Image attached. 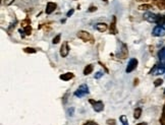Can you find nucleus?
Listing matches in <instances>:
<instances>
[{
    "instance_id": "5",
    "label": "nucleus",
    "mask_w": 165,
    "mask_h": 125,
    "mask_svg": "<svg viewBox=\"0 0 165 125\" xmlns=\"http://www.w3.org/2000/svg\"><path fill=\"white\" fill-rule=\"evenodd\" d=\"M153 36H155V37H163V36H165V24L155 26L154 30H153Z\"/></svg>"
},
{
    "instance_id": "23",
    "label": "nucleus",
    "mask_w": 165,
    "mask_h": 125,
    "mask_svg": "<svg viewBox=\"0 0 165 125\" xmlns=\"http://www.w3.org/2000/svg\"><path fill=\"white\" fill-rule=\"evenodd\" d=\"M60 38H61V35L58 34L56 37L53 38V41H52V43H53V44H58V43H59V41H60Z\"/></svg>"
},
{
    "instance_id": "9",
    "label": "nucleus",
    "mask_w": 165,
    "mask_h": 125,
    "mask_svg": "<svg viewBox=\"0 0 165 125\" xmlns=\"http://www.w3.org/2000/svg\"><path fill=\"white\" fill-rule=\"evenodd\" d=\"M68 53H69L68 43L64 42V43L62 44V46H61V48H60V55H61V57H67Z\"/></svg>"
},
{
    "instance_id": "25",
    "label": "nucleus",
    "mask_w": 165,
    "mask_h": 125,
    "mask_svg": "<svg viewBox=\"0 0 165 125\" xmlns=\"http://www.w3.org/2000/svg\"><path fill=\"white\" fill-rule=\"evenodd\" d=\"M162 82H163V80L161 79V78H158V79H156L154 82V86H161V84H162Z\"/></svg>"
},
{
    "instance_id": "32",
    "label": "nucleus",
    "mask_w": 165,
    "mask_h": 125,
    "mask_svg": "<svg viewBox=\"0 0 165 125\" xmlns=\"http://www.w3.org/2000/svg\"><path fill=\"white\" fill-rule=\"evenodd\" d=\"M96 10H97L96 6H90V8L88 9V11H90V12H93V11H96Z\"/></svg>"
},
{
    "instance_id": "19",
    "label": "nucleus",
    "mask_w": 165,
    "mask_h": 125,
    "mask_svg": "<svg viewBox=\"0 0 165 125\" xmlns=\"http://www.w3.org/2000/svg\"><path fill=\"white\" fill-rule=\"evenodd\" d=\"M119 120L120 122L122 123V125H129V121H127V117L125 115H121L119 117Z\"/></svg>"
},
{
    "instance_id": "8",
    "label": "nucleus",
    "mask_w": 165,
    "mask_h": 125,
    "mask_svg": "<svg viewBox=\"0 0 165 125\" xmlns=\"http://www.w3.org/2000/svg\"><path fill=\"white\" fill-rule=\"evenodd\" d=\"M157 17H158V15L153 12H150V11H148V12H146L144 14V18L149 22H156Z\"/></svg>"
},
{
    "instance_id": "15",
    "label": "nucleus",
    "mask_w": 165,
    "mask_h": 125,
    "mask_svg": "<svg viewBox=\"0 0 165 125\" xmlns=\"http://www.w3.org/2000/svg\"><path fill=\"white\" fill-rule=\"evenodd\" d=\"M93 69H94V66H93L92 64L87 65V66L85 67V69H84V74H85V75H89V74L93 72Z\"/></svg>"
},
{
    "instance_id": "4",
    "label": "nucleus",
    "mask_w": 165,
    "mask_h": 125,
    "mask_svg": "<svg viewBox=\"0 0 165 125\" xmlns=\"http://www.w3.org/2000/svg\"><path fill=\"white\" fill-rule=\"evenodd\" d=\"M163 73H165L164 65H155L150 70V74H153V75H160V74Z\"/></svg>"
},
{
    "instance_id": "38",
    "label": "nucleus",
    "mask_w": 165,
    "mask_h": 125,
    "mask_svg": "<svg viewBox=\"0 0 165 125\" xmlns=\"http://www.w3.org/2000/svg\"><path fill=\"white\" fill-rule=\"evenodd\" d=\"M164 94H165V91H164Z\"/></svg>"
},
{
    "instance_id": "14",
    "label": "nucleus",
    "mask_w": 165,
    "mask_h": 125,
    "mask_svg": "<svg viewBox=\"0 0 165 125\" xmlns=\"http://www.w3.org/2000/svg\"><path fill=\"white\" fill-rule=\"evenodd\" d=\"M158 57L160 59V62L162 63V65L165 66V48L161 49L160 51L158 52Z\"/></svg>"
},
{
    "instance_id": "18",
    "label": "nucleus",
    "mask_w": 165,
    "mask_h": 125,
    "mask_svg": "<svg viewBox=\"0 0 165 125\" xmlns=\"http://www.w3.org/2000/svg\"><path fill=\"white\" fill-rule=\"evenodd\" d=\"M142 115V109L141 108H137L134 112V118L135 119H139Z\"/></svg>"
},
{
    "instance_id": "1",
    "label": "nucleus",
    "mask_w": 165,
    "mask_h": 125,
    "mask_svg": "<svg viewBox=\"0 0 165 125\" xmlns=\"http://www.w3.org/2000/svg\"><path fill=\"white\" fill-rule=\"evenodd\" d=\"M77 36L79 39H81V41H84V42H92V43L94 42L92 35L89 32H87V31H79Z\"/></svg>"
},
{
    "instance_id": "17",
    "label": "nucleus",
    "mask_w": 165,
    "mask_h": 125,
    "mask_svg": "<svg viewBox=\"0 0 165 125\" xmlns=\"http://www.w3.org/2000/svg\"><path fill=\"white\" fill-rule=\"evenodd\" d=\"M156 24H158V26H161V24H165V15H158L157 17V22Z\"/></svg>"
},
{
    "instance_id": "30",
    "label": "nucleus",
    "mask_w": 165,
    "mask_h": 125,
    "mask_svg": "<svg viewBox=\"0 0 165 125\" xmlns=\"http://www.w3.org/2000/svg\"><path fill=\"white\" fill-rule=\"evenodd\" d=\"M84 125H99V124H97V123L94 122V121H87Z\"/></svg>"
},
{
    "instance_id": "26",
    "label": "nucleus",
    "mask_w": 165,
    "mask_h": 125,
    "mask_svg": "<svg viewBox=\"0 0 165 125\" xmlns=\"http://www.w3.org/2000/svg\"><path fill=\"white\" fill-rule=\"evenodd\" d=\"M106 123H107L108 125H116V122L114 119H108V120L106 121Z\"/></svg>"
},
{
    "instance_id": "35",
    "label": "nucleus",
    "mask_w": 165,
    "mask_h": 125,
    "mask_svg": "<svg viewBox=\"0 0 165 125\" xmlns=\"http://www.w3.org/2000/svg\"><path fill=\"white\" fill-rule=\"evenodd\" d=\"M162 114H164V115H165V104H164V106H163V110H162Z\"/></svg>"
},
{
    "instance_id": "3",
    "label": "nucleus",
    "mask_w": 165,
    "mask_h": 125,
    "mask_svg": "<svg viewBox=\"0 0 165 125\" xmlns=\"http://www.w3.org/2000/svg\"><path fill=\"white\" fill-rule=\"evenodd\" d=\"M127 55H129V50H127V46L125 45V43L121 44V48L119 49V51L116 53V56L118 57V58H121V59H125L127 57Z\"/></svg>"
},
{
    "instance_id": "27",
    "label": "nucleus",
    "mask_w": 165,
    "mask_h": 125,
    "mask_svg": "<svg viewBox=\"0 0 165 125\" xmlns=\"http://www.w3.org/2000/svg\"><path fill=\"white\" fill-rule=\"evenodd\" d=\"M103 76V72H101V71H98L97 73H95V78L96 79H99L100 77H102Z\"/></svg>"
},
{
    "instance_id": "13",
    "label": "nucleus",
    "mask_w": 165,
    "mask_h": 125,
    "mask_svg": "<svg viewBox=\"0 0 165 125\" xmlns=\"http://www.w3.org/2000/svg\"><path fill=\"white\" fill-rule=\"evenodd\" d=\"M73 76H75L73 73H71V72H66V73L61 74V75L59 76V78L61 80H63V82H67V80H71V78H73Z\"/></svg>"
},
{
    "instance_id": "11",
    "label": "nucleus",
    "mask_w": 165,
    "mask_h": 125,
    "mask_svg": "<svg viewBox=\"0 0 165 125\" xmlns=\"http://www.w3.org/2000/svg\"><path fill=\"white\" fill-rule=\"evenodd\" d=\"M110 34L116 35L117 34V29H116V16H113L112 18V22L110 24Z\"/></svg>"
},
{
    "instance_id": "21",
    "label": "nucleus",
    "mask_w": 165,
    "mask_h": 125,
    "mask_svg": "<svg viewBox=\"0 0 165 125\" xmlns=\"http://www.w3.org/2000/svg\"><path fill=\"white\" fill-rule=\"evenodd\" d=\"M24 51L26 52V53H32V54H34V53H36L37 50L34 49V48H30V47H27L24 49Z\"/></svg>"
},
{
    "instance_id": "34",
    "label": "nucleus",
    "mask_w": 165,
    "mask_h": 125,
    "mask_svg": "<svg viewBox=\"0 0 165 125\" xmlns=\"http://www.w3.org/2000/svg\"><path fill=\"white\" fill-rule=\"evenodd\" d=\"M137 125H147L146 122H141V123H138Z\"/></svg>"
},
{
    "instance_id": "16",
    "label": "nucleus",
    "mask_w": 165,
    "mask_h": 125,
    "mask_svg": "<svg viewBox=\"0 0 165 125\" xmlns=\"http://www.w3.org/2000/svg\"><path fill=\"white\" fill-rule=\"evenodd\" d=\"M155 4L160 9H165V0H154Z\"/></svg>"
},
{
    "instance_id": "36",
    "label": "nucleus",
    "mask_w": 165,
    "mask_h": 125,
    "mask_svg": "<svg viewBox=\"0 0 165 125\" xmlns=\"http://www.w3.org/2000/svg\"><path fill=\"white\" fill-rule=\"evenodd\" d=\"M138 1H148V0H138Z\"/></svg>"
},
{
    "instance_id": "2",
    "label": "nucleus",
    "mask_w": 165,
    "mask_h": 125,
    "mask_svg": "<svg viewBox=\"0 0 165 125\" xmlns=\"http://www.w3.org/2000/svg\"><path fill=\"white\" fill-rule=\"evenodd\" d=\"M88 94H89V86H87L86 84H81V86H79V88L75 92V96L77 98H83L88 95Z\"/></svg>"
},
{
    "instance_id": "22",
    "label": "nucleus",
    "mask_w": 165,
    "mask_h": 125,
    "mask_svg": "<svg viewBox=\"0 0 165 125\" xmlns=\"http://www.w3.org/2000/svg\"><path fill=\"white\" fill-rule=\"evenodd\" d=\"M24 32H25V34H26L27 36H30L31 33H32V28H31V26H25Z\"/></svg>"
},
{
    "instance_id": "28",
    "label": "nucleus",
    "mask_w": 165,
    "mask_h": 125,
    "mask_svg": "<svg viewBox=\"0 0 165 125\" xmlns=\"http://www.w3.org/2000/svg\"><path fill=\"white\" fill-rule=\"evenodd\" d=\"M160 123L161 125H165V115L162 114V117L160 118Z\"/></svg>"
},
{
    "instance_id": "29",
    "label": "nucleus",
    "mask_w": 165,
    "mask_h": 125,
    "mask_svg": "<svg viewBox=\"0 0 165 125\" xmlns=\"http://www.w3.org/2000/svg\"><path fill=\"white\" fill-rule=\"evenodd\" d=\"M73 12H75V9H71V10H68V11H67V13H66V16L67 17L71 16V15L73 14Z\"/></svg>"
},
{
    "instance_id": "6",
    "label": "nucleus",
    "mask_w": 165,
    "mask_h": 125,
    "mask_svg": "<svg viewBox=\"0 0 165 125\" xmlns=\"http://www.w3.org/2000/svg\"><path fill=\"white\" fill-rule=\"evenodd\" d=\"M90 103L93 105V109L96 112H101L104 110V104L102 101H94V100H90Z\"/></svg>"
},
{
    "instance_id": "12",
    "label": "nucleus",
    "mask_w": 165,
    "mask_h": 125,
    "mask_svg": "<svg viewBox=\"0 0 165 125\" xmlns=\"http://www.w3.org/2000/svg\"><path fill=\"white\" fill-rule=\"evenodd\" d=\"M95 29H96L97 31H99V32L103 33V32H105L106 30L108 29V26L105 24V22H99V24H97L96 26H94Z\"/></svg>"
},
{
    "instance_id": "20",
    "label": "nucleus",
    "mask_w": 165,
    "mask_h": 125,
    "mask_svg": "<svg viewBox=\"0 0 165 125\" xmlns=\"http://www.w3.org/2000/svg\"><path fill=\"white\" fill-rule=\"evenodd\" d=\"M150 8H152V6H151L150 4H143L139 6L140 10H147V9H150Z\"/></svg>"
},
{
    "instance_id": "7",
    "label": "nucleus",
    "mask_w": 165,
    "mask_h": 125,
    "mask_svg": "<svg viewBox=\"0 0 165 125\" xmlns=\"http://www.w3.org/2000/svg\"><path fill=\"white\" fill-rule=\"evenodd\" d=\"M138 59L136 58H131V60H129V64H127V69H125V71H127V73H131V71H134L136 68H137L138 66Z\"/></svg>"
},
{
    "instance_id": "31",
    "label": "nucleus",
    "mask_w": 165,
    "mask_h": 125,
    "mask_svg": "<svg viewBox=\"0 0 165 125\" xmlns=\"http://www.w3.org/2000/svg\"><path fill=\"white\" fill-rule=\"evenodd\" d=\"M73 112H75V109H73V108L68 109V111H67V113H68V116H73Z\"/></svg>"
},
{
    "instance_id": "33",
    "label": "nucleus",
    "mask_w": 165,
    "mask_h": 125,
    "mask_svg": "<svg viewBox=\"0 0 165 125\" xmlns=\"http://www.w3.org/2000/svg\"><path fill=\"white\" fill-rule=\"evenodd\" d=\"M13 1H14V0H5V4H6V5H10L11 3L13 2Z\"/></svg>"
},
{
    "instance_id": "10",
    "label": "nucleus",
    "mask_w": 165,
    "mask_h": 125,
    "mask_svg": "<svg viewBox=\"0 0 165 125\" xmlns=\"http://www.w3.org/2000/svg\"><path fill=\"white\" fill-rule=\"evenodd\" d=\"M56 7H57L56 3H54V2H48L47 5H46V9H45L46 14H51V13L56 9Z\"/></svg>"
},
{
    "instance_id": "24",
    "label": "nucleus",
    "mask_w": 165,
    "mask_h": 125,
    "mask_svg": "<svg viewBox=\"0 0 165 125\" xmlns=\"http://www.w3.org/2000/svg\"><path fill=\"white\" fill-rule=\"evenodd\" d=\"M30 24H31V20H29V18H27V20H25L24 22H22V26H30Z\"/></svg>"
},
{
    "instance_id": "37",
    "label": "nucleus",
    "mask_w": 165,
    "mask_h": 125,
    "mask_svg": "<svg viewBox=\"0 0 165 125\" xmlns=\"http://www.w3.org/2000/svg\"><path fill=\"white\" fill-rule=\"evenodd\" d=\"M103 1H105V2H107V1H108V0H103Z\"/></svg>"
}]
</instances>
